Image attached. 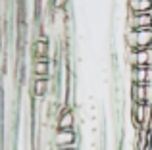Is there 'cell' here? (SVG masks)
<instances>
[{"instance_id":"6da1fadb","label":"cell","mask_w":152,"mask_h":150,"mask_svg":"<svg viewBox=\"0 0 152 150\" xmlns=\"http://www.w3.org/2000/svg\"><path fill=\"white\" fill-rule=\"evenodd\" d=\"M79 135L75 129H56L52 135V144L56 148H79Z\"/></svg>"},{"instance_id":"7a4b0ae2","label":"cell","mask_w":152,"mask_h":150,"mask_svg":"<svg viewBox=\"0 0 152 150\" xmlns=\"http://www.w3.org/2000/svg\"><path fill=\"white\" fill-rule=\"evenodd\" d=\"M125 25L129 31L152 29V14H127Z\"/></svg>"},{"instance_id":"3957f363","label":"cell","mask_w":152,"mask_h":150,"mask_svg":"<svg viewBox=\"0 0 152 150\" xmlns=\"http://www.w3.org/2000/svg\"><path fill=\"white\" fill-rule=\"evenodd\" d=\"M31 56L33 60H50V42L48 37L39 35L31 44Z\"/></svg>"},{"instance_id":"277c9868","label":"cell","mask_w":152,"mask_h":150,"mask_svg":"<svg viewBox=\"0 0 152 150\" xmlns=\"http://www.w3.org/2000/svg\"><path fill=\"white\" fill-rule=\"evenodd\" d=\"M48 92H52V77H50V79L33 77V83H31V94H33L35 100H41V98H45Z\"/></svg>"},{"instance_id":"5b68a950","label":"cell","mask_w":152,"mask_h":150,"mask_svg":"<svg viewBox=\"0 0 152 150\" xmlns=\"http://www.w3.org/2000/svg\"><path fill=\"white\" fill-rule=\"evenodd\" d=\"M75 127V112L73 108H62L56 117V129H73Z\"/></svg>"},{"instance_id":"8992f818","label":"cell","mask_w":152,"mask_h":150,"mask_svg":"<svg viewBox=\"0 0 152 150\" xmlns=\"http://www.w3.org/2000/svg\"><path fill=\"white\" fill-rule=\"evenodd\" d=\"M131 102L133 104H148L150 102L148 85H131Z\"/></svg>"},{"instance_id":"52a82bcc","label":"cell","mask_w":152,"mask_h":150,"mask_svg":"<svg viewBox=\"0 0 152 150\" xmlns=\"http://www.w3.org/2000/svg\"><path fill=\"white\" fill-rule=\"evenodd\" d=\"M31 71H33L35 77L50 79V75H52V64H50V60H33V64H31Z\"/></svg>"},{"instance_id":"ba28073f","label":"cell","mask_w":152,"mask_h":150,"mask_svg":"<svg viewBox=\"0 0 152 150\" xmlns=\"http://www.w3.org/2000/svg\"><path fill=\"white\" fill-rule=\"evenodd\" d=\"M129 14H152V0H127Z\"/></svg>"},{"instance_id":"9c48e42d","label":"cell","mask_w":152,"mask_h":150,"mask_svg":"<svg viewBox=\"0 0 152 150\" xmlns=\"http://www.w3.org/2000/svg\"><path fill=\"white\" fill-rule=\"evenodd\" d=\"M135 39H137V50H150L152 48V29L135 31Z\"/></svg>"},{"instance_id":"30bf717a","label":"cell","mask_w":152,"mask_h":150,"mask_svg":"<svg viewBox=\"0 0 152 150\" xmlns=\"http://www.w3.org/2000/svg\"><path fill=\"white\" fill-rule=\"evenodd\" d=\"M67 0H50V8L52 10H66Z\"/></svg>"},{"instance_id":"8fae6325","label":"cell","mask_w":152,"mask_h":150,"mask_svg":"<svg viewBox=\"0 0 152 150\" xmlns=\"http://www.w3.org/2000/svg\"><path fill=\"white\" fill-rule=\"evenodd\" d=\"M54 150H79V148H56L54 146Z\"/></svg>"}]
</instances>
